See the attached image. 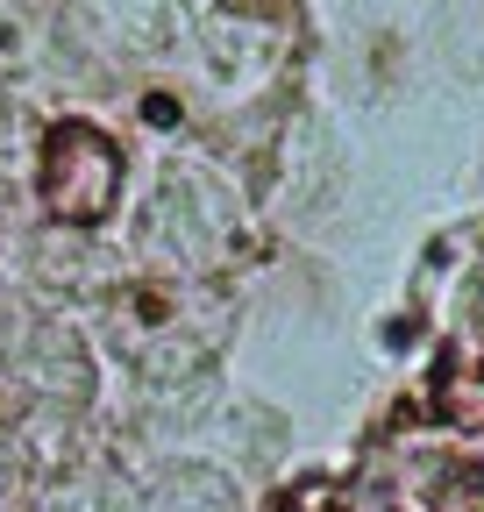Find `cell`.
<instances>
[{
	"label": "cell",
	"mask_w": 484,
	"mask_h": 512,
	"mask_svg": "<svg viewBox=\"0 0 484 512\" xmlns=\"http://www.w3.org/2000/svg\"><path fill=\"white\" fill-rule=\"evenodd\" d=\"M121 185V150L86 121H57L43 136V200L57 221H100Z\"/></svg>",
	"instance_id": "obj_1"
},
{
	"label": "cell",
	"mask_w": 484,
	"mask_h": 512,
	"mask_svg": "<svg viewBox=\"0 0 484 512\" xmlns=\"http://www.w3.org/2000/svg\"><path fill=\"white\" fill-rule=\"evenodd\" d=\"M29 384L43 399H65V406H86L93 392V370H86V349L72 328H57V320H43L36 342H29Z\"/></svg>",
	"instance_id": "obj_2"
},
{
	"label": "cell",
	"mask_w": 484,
	"mask_h": 512,
	"mask_svg": "<svg viewBox=\"0 0 484 512\" xmlns=\"http://www.w3.org/2000/svg\"><path fill=\"white\" fill-rule=\"evenodd\" d=\"M136 512H235V484L214 470H171L136 498Z\"/></svg>",
	"instance_id": "obj_3"
},
{
	"label": "cell",
	"mask_w": 484,
	"mask_h": 512,
	"mask_svg": "<svg viewBox=\"0 0 484 512\" xmlns=\"http://www.w3.org/2000/svg\"><path fill=\"white\" fill-rule=\"evenodd\" d=\"M435 505H442V512H484V470H449Z\"/></svg>",
	"instance_id": "obj_4"
},
{
	"label": "cell",
	"mask_w": 484,
	"mask_h": 512,
	"mask_svg": "<svg viewBox=\"0 0 484 512\" xmlns=\"http://www.w3.org/2000/svg\"><path fill=\"white\" fill-rule=\"evenodd\" d=\"M228 8H235V15H285L292 0H228Z\"/></svg>",
	"instance_id": "obj_5"
}]
</instances>
